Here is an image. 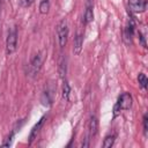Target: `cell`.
<instances>
[{"label":"cell","instance_id":"6da1fadb","mask_svg":"<svg viewBox=\"0 0 148 148\" xmlns=\"http://www.w3.org/2000/svg\"><path fill=\"white\" fill-rule=\"evenodd\" d=\"M57 37H58L59 46L65 47L67 44V38H68V27H67V22L65 20L60 21L59 24L57 25Z\"/></svg>","mask_w":148,"mask_h":148},{"label":"cell","instance_id":"7a4b0ae2","mask_svg":"<svg viewBox=\"0 0 148 148\" xmlns=\"http://www.w3.org/2000/svg\"><path fill=\"white\" fill-rule=\"evenodd\" d=\"M43 59H44L43 52L37 53V54L32 58V60H31V62H30V65H29V71H28V74H29L30 76H35L36 74H38V72L40 71L42 65H43Z\"/></svg>","mask_w":148,"mask_h":148},{"label":"cell","instance_id":"3957f363","mask_svg":"<svg viewBox=\"0 0 148 148\" xmlns=\"http://www.w3.org/2000/svg\"><path fill=\"white\" fill-rule=\"evenodd\" d=\"M16 45H17V32L16 29H12L7 36V40H6V53L7 54H12L15 52L16 50Z\"/></svg>","mask_w":148,"mask_h":148},{"label":"cell","instance_id":"277c9868","mask_svg":"<svg viewBox=\"0 0 148 148\" xmlns=\"http://www.w3.org/2000/svg\"><path fill=\"white\" fill-rule=\"evenodd\" d=\"M117 105L120 108V110H127L132 106V96L128 92H124L119 96Z\"/></svg>","mask_w":148,"mask_h":148},{"label":"cell","instance_id":"5b68a950","mask_svg":"<svg viewBox=\"0 0 148 148\" xmlns=\"http://www.w3.org/2000/svg\"><path fill=\"white\" fill-rule=\"evenodd\" d=\"M128 5L131 10L135 13H142L147 8V1L146 0H128Z\"/></svg>","mask_w":148,"mask_h":148},{"label":"cell","instance_id":"8992f818","mask_svg":"<svg viewBox=\"0 0 148 148\" xmlns=\"http://www.w3.org/2000/svg\"><path fill=\"white\" fill-rule=\"evenodd\" d=\"M82 45H83V36L81 34H77L73 42V52L75 56H79L81 53Z\"/></svg>","mask_w":148,"mask_h":148},{"label":"cell","instance_id":"52a82bcc","mask_svg":"<svg viewBox=\"0 0 148 148\" xmlns=\"http://www.w3.org/2000/svg\"><path fill=\"white\" fill-rule=\"evenodd\" d=\"M44 119H45V117H42V118L39 119V121L32 127V130H31V132H30V135H29V145H31L32 141L36 139V136H37V134H38V132H39V130H40L43 123H44Z\"/></svg>","mask_w":148,"mask_h":148},{"label":"cell","instance_id":"ba28073f","mask_svg":"<svg viewBox=\"0 0 148 148\" xmlns=\"http://www.w3.org/2000/svg\"><path fill=\"white\" fill-rule=\"evenodd\" d=\"M88 128H89V134H90L91 136L96 135V133H97V131H98V119H97L95 116H92V117L90 118L89 124H88Z\"/></svg>","mask_w":148,"mask_h":148},{"label":"cell","instance_id":"9c48e42d","mask_svg":"<svg viewBox=\"0 0 148 148\" xmlns=\"http://www.w3.org/2000/svg\"><path fill=\"white\" fill-rule=\"evenodd\" d=\"M66 71H67V65H66V58L61 57L59 60V66H58V72L60 74L61 77H64L66 75Z\"/></svg>","mask_w":148,"mask_h":148},{"label":"cell","instance_id":"30bf717a","mask_svg":"<svg viewBox=\"0 0 148 148\" xmlns=\"http://www.w3.org/2000/svg\"><path fill=\"white\" fill-rule=\"evenodd\" d=\"M92 18H94L92 7H91V6H87L86 12H84V18H83V22H84V23H89V22L92 21Z\"/></svg>","mask_w":148,"mask_h":148},{"label":"cell","instance_id":"8fae6325","mask_svg":"<svg viewBox=\"0 0 148 148\" xmlns=\"http://www.w3.org/2000/svg\"><path fill=\"white\" fill-rule=\"evenodd\" d=\"M114 139H116L114 134H111V135L105 136V139H104V141H103V147H104V148H110V147H112L113 143H114Z\"/></svg>","mask_w":148,"mask_h":148},{"label":"cell","instance_id":"7c38bea8","mask_svg":"<svg viewBox=\"0 0 148 148\" xmlns=\"http://www.w3.org/2000/svg\"><path fill=\"white\" fill-rule=\"evenodd\" d=\"M50 9V1L49 0H42L39 3V13L40 14H47Z\"/></svg>","mask_w":148,"mask_h":148},{"label":"cell","instance_id":"4fadbf2b","mask_svg":"<svg viewBox=\"0 0 148 148\" xmlns=\"http://www.w3.org/2000/svg\"><path fill=\"white\" fill-rule=\"evenodd\" d=\"M138 81H139L140 86H141V87H142L143 89H146V88H147L148 79H147L146 74H143V73H140V74H139V76H138Z\"/></svg>","mask_w":148,"mask_h":148},{"label":"cell","instance_id":"5bb4252c","mask_svg":"<svg viewBox=\"0 0 148 148\" xmlns=\"http://www.w3.org/2000/svg\"><path fill=\"white\" fill-rule=\"evenodd\" d=\"M69 92H71V88H69V84L65 81L64 82V86H62V97L64 99L68 101V97H69Z\"/></svg>","mask_w":148,"mask_h":148},{"label":"cell","instance_id":"9a60e30c","mask_svg":"<svg viewBox=\"0 0 148 148\" xmlns=\"http://www.w3.org/2000/svg\"><path fill=\"white\" fill-rule=\"evenodd\" d=\"M143 132L147 135V132H148V117H147V114L143 116Z\"/></svg>","mask_w":148,"mask_h":148},{"label":"cell","instance_id":"2e32d148","mask_svg":"<svg viewBox=\"0 0 148 148\" xmlns=\"http://www.w3.org/2000/svg\"><path fill=\"white\" fill-rule=\"evenodd\" d=\"M34 1L35 0H23V6L24 7H29V6H31L34 3Z\"/></svg>","mask_w":148,"mask_h":148},{"label":"cell","instance_id":"e0dca14e","mask_svg":"<svg viewBox=\"0 0 148 148\" xmlns=\"http://www.w3.org/2000/svg\"><path fill=\"white\" fill-rule=\"evenodd\" d=\"M139 37H140V39H141V43H142V45L146 47V43H145V39H143V36L141 35V32H139Z\"/></svg>","mask_w":148,"mask_h":148},{"label":"cell","instance_id":"ac0fdd59","mask_svg":"<svg viewBox=\"0 0 148 148\" xmlns=\"http://www.w3.org/2000/svg\"><path fill=\"white\" fill-rule=\"evenodd\" d=\"M2 1H9V0H2Z\"/></svg>","mask_w":148,"mask_h":148}]
</instances>
